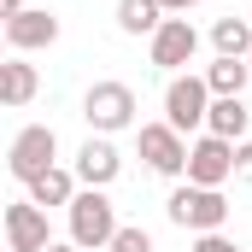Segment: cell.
<instances>
[{
  "label": "cell",
  "mask_w": 252,
  "mask_h": 252,
  "mask_svg": "<svg viewBox=\"0 0 252 252\" xmlns=\"http://www.w3.org/2000/svg\"><path fill=\"white\" fill-rule=\"evenodd\" d=\"M235 182H252V141H235Z\"/></svg>",
  "instance_id": "ffe728a7"
},
{
  "label": "cell",
  "mask_w": 252,
  "mask_h": 252,
  "mask_svg": "<svg viewBox=\"0 0 252 252\" xmlns=\"http://www.w3.org/2000/svg\"><path fill=\"white\" fill-rule=\"evenodd\" d=\"M247 24H252V12H247Z\"/></svg>",
  "instance_id": "484cf974"
},
{
  "label": "cell",
  "mask_w": 252,
  "mask_h": 252,
  "mask_svg": "<svg viewBox=\"0 0 252 252\" xmlns=\"http://www.w3.org/2000/svg\"><path fill=\"white\" fill-rule=\"evenodd\" d=\"M147 41H153L147 53H153L158 70H182V64H193V53H199V30H193L188 18H164Z\"/></svg>",
  "instance_id": "ba28073f"
},
{
  "label": "cell",
  "mask_w": 252,
  "mask_h": 252,
  "mask_svg": "<svg viewBox=\"0 0 252 252\" xmlns=\"http://www.w3.org/2000/svg\"><path fill=\"white\" fill-rule=\"evenodd\" d=\"M59 164V135L47 124H30V129H18V141H12V153H6V170L30 188L41 170H53Z\"/></svg>",
  "instance_id": "277c9868"
},
{
  "label": "cell",
  "mask_w": 252,
  "mask_h": 252,
  "mask_svg": "<svg viewBox=\"0 0 252 252\" xmlns=\"http://www.w3.org/2000/svg\"><path fill=\"white\" fill-rule=\"evenodd\" d=\"M205 106H211V88H205V76H170V88H164V124L176 129L182 141H188V129H205Z\"/></svg>",
  "instance_id": "5b68a950"
},
{
  "label": "cell",
  "mask_w": 252,
  "mask_h": 252,
  "mask_svg": "<svg viewBox=\"0 0 252 252\" xmlns=\"http://www.w3.org/2000/svg\"><path fill=\"white\" fill-rule=\"evenodd\" d=\"M53 41H59V18H53L47 6H24V12L6 24V47H18V53L53 47Z\"/></svg>",
  "instance_id": "8fae6325"
},
{
  "label": "cell",
  "mask_w": 252,
  "mask_h": 252,
  "mask_svg": "<svg viewBox=\"0 0 252 252\" xmlns=\"http://www.w3.org/2000/svg\"><path fill=\"white\" fill-rule=\"evenodd\" d=\"M0 223H6V252H47V241H53L47 211H41V205H30V199L6 205V211H0Z\"/></svg>",
  "instance_id": "9c48e42d"
},
{
  "label": "cell",
  "mask_w": 252,
  "mask_h": 252,
  "mask_svg": "<svg viewBox=\"0 0 252 252\" xmlns=\"http://www.w3.org/2000/svg\"><path fill=\"white\" fill-rule=\"evenodd\" d=\"M18 12H24V0H0V30H6V24H12Z\"/></svg>",
  "instance_id": "44dd1931"
},
{
  "label": "cell",
  "mask_w": 252,
  "mask_h": 252,
  "mask_svg": "<svg viewBox=\"0 0 252 252\" xmlns=\"http://www.w3.org/2000/svg\"><path fill=\"white\" fill-rule=\"evenodd\" d=\"M211 47H217V59H247L252 53V24L247 18H217L211 24Z\"/></svg>",
  "instance_id": "2e32d148"
},
{
  "label": "cell",
  "mask_w": 252,
  "mask_h": 252,
  "mask_svg": "<svg viewBox=\"0 0 252 252\" xmlns=\"http://www.w3.org/2000/svg\"><path fill=\"white\" fill-rule=\"evenodd\" d=\"M64 211H70V247H82V252H100L118 235V205H112L106 188H76V199Z\"/></svg>",
  "instance_id": "6da1fadb"
},
{
  "label": "cell",
  "mask_w": 252,
  "mask_h": 252,
  "mask_svg": "<svg viewBox=\"0 0 252 252\" xmlns=\"http://www.w3.org/2000/svg\"><path fill=\"white\" fill-rule=\"evenodd\" d=\"M47 252H82V247H70V241H47Z\"/></svg>",
  "instance_id": "603a6c76"
},
{
  "label": "cell",
  "mask_w": 252,
  "mask_h": 252,
  "mask_svg": "<svg viewBox=\"0 0 252 252\" xmlns=\"http://www.w3.org/2000/svg\"><path fill=\"white\" fill-rule=\"evenodd\" d=\"M247 70H252V53H247Z\"/></svg>",
  "instance_id": "d4e9b609"
},
{
  "label": "cell",
  "mask_w": 252,
  "mask_h": 252,
  "mask_svg": "<svg viewBox=\"0 0 252 252\" xmlns=\"http://www.w3.org/2000/svg\"><path fill=\"white\" fill-rule=\"evenodd\" d=\"M247 129H252L247 100H211V106H205V135H217V141H247Z\"/></svg>",
  "instance_id": "7c38bea8"
},
{
  "label": "cell",
  "mask_w": 252,
  "mask_h": 252,
  "mask_svg": "<svg viewBox=\"0 0 252 252\" xmlns=\"http://www.w3.org/2000/svg\"><path fill=\"white\" fill-rule=\"evenodd\" d=\"M193 252H241V241H229L223 229H211V235H193Z\"/></svg>",
  "instance_id": "d6986e66"
},
{
  "label": "cell",
  "mask_w": 252,
  "mask_h": 252,
  "mask_svg": "<svg viewBox=\"0 0 252 252\" xmlns=\"http://www.w3.org/2000/svg\"><path fill=\"white\" fill-rule=\"evenodd\" d=\"M118 170H124V153L112 147V135H88L82 147H76V182L82 188H112L118 182Z\"/></svg>",
  "instance_id": "30bf717a"
},
{
  "label": "cell",
  "mask_w": 252,
  "mask_h": 252,
  "mask_svg": "<svg viewBox=\"0 0 252 252\" xmlns=\"http://www.w3.org/2000/svg\"><path fill=\"white\" fill-rule=\"evenodd\" d=\"M35 94H41L35 64H24V59H0V106H30Z\"/></svg>",
  "instance_id": "4fadbf2b"
},
{
  "label": "cell",
  "mask_w": 252,
  "mask_h": 252,
  "mask_svg": "<svg viewBox=\"0 0 252 252\" xmlns=\"http://www.w3.org/2000/svg\"><path fill=\"white\" fill-rule=\"evenodd\" d=\"M135 88L129 82H94L88 94H82V118L94 135H118V129H135Z\"/></svg>",
  "instance_id": "3957f363"
},
{
  "label": "cell",
  "mask_w": 252,
  "mask_h": 252,
  "mask_svg": "<svg viewBox=\"0 0 252 252\" xmlns=\"http://www.w3.org/2000/svg\"><path fill=\"white\" fill-rule=\"evenodd\" d=\"M164 211H170V223L188 229V235H211V229L229 223V199H223V188H193V182H182V188L170 193Z\"/></svg>",
  "instance_id": "7a4b0ae2"
},
{
  "label": "cell",
  "mask_w": 252,
  "mask_h": 252,
  "mask_svg": "<svg viewBox=\"0 0 252 252\" xmlns=\"http://www.w3.org/2000/svg\"><path fill=\"white\" fill-rule=\"evenodd\" d=\"M193 188H223L235 176V141H217V135H199L188 147V164H182Z\"/></svg>",
  "instance_id": "8992f818"
},
{
  "label": "cell",
  "mask_w": 252,
  "mask_h": 252,
  "mask_svg": "<svg viewBox=\"0 0 252 252\" xmlns=\"http://www.w3.org/2000/svg\"><path fill=\"white\" fill-rule=\"evenodd\" d=\"M0 47H6V30H0Z\"/></svg>",
  "instance_id": "cb8c5ba5"
},
{
  "label": "cell",
  "mask_w": 252,
  "mask_h": 252,
  "mask_svg": "<svg viewBox=\"0 0 252 252\" xmlns=\"http://www.w3.org/2000/svg\"><path fill=\"white\" fill-rule=\"evenodd\" d=\"M70 199H76V176H70V170H59V164H53V170H41V176L30 182V205H41V211L70 205Z\"/></svg>",
  "instance_id": "9a60e30c"
},
{
  "label": "cell",
  "mask_w": 252,
  "mask_h": 252,
  "mask_svg": "<svg viewBox=\"0 0 252 252\" xmlns=\"http://www.w3.org/2000/svg\"><path fill=\"white\" fill-rule=\"evenodd\" d=\"M247 82H252L247 59H211V64H205V88H211V100H241Z\"/></svg>",
  "instance_id": "5bb4252c"
},
{
  "label": "cell",
  "mask_w": 252,
  "mask_h": 252,
  "mask_svg": "<svg viewBox=\"0 0 252 252\" xmlns=\"http://www.w3.org/2000/svg\"><path fill=\"white\" fill-rule=\"evenodd\" d=\"M135 147H141V158H147L153 176H182V164H188V141L170 124H141L135 129Z\"/></svg>",
  "instance_id": "52a82bcc"
},
{
  "label": "cell",
  "mask_w": 252,
  "mask_h": 252,
  "mask_svg": "<svg viewBox=\"0 0 252 252\" xmlns=\"http://www.w3.org/2000/svg\"><path fill=\"white\" fill-rule=\"evenodd\" d=\"M164 24V6L158 0H118V30L124 35H153Z\"/></svg>",
  "instance_id": "e0dca14e"
},
{
  "label": "cell",
  "mask_w": 252,
  "mask_h": 252,
  "mask_svg": "<svg viewBox=\"0 0 252 252\" xmlns=\"http://www.w3.org/2000/svg\"><path fill=\"white\" fill-rule=\"evenodd\" d=\"M158 6H164V12H176V18H188V12L199 6V0H158Z\"/></svg>",
  "instance_id": "7402d4cb"
},
{
  "label": "cell",
  "mask_w": 252,
  "mask_h": 252,
  "mask_svg": "<svg viewBox=\"0 0 252 252\" xmlns=\"http://www.w3.org/2000/svg\"><path fill=\"white\" fill-rule=\"evenodd\" d=\"M106 252H153V235L141 223H118V235L106 241Z\"/></svg>",
  "instance_id": "ac0fdd59"
}]
</instances>
